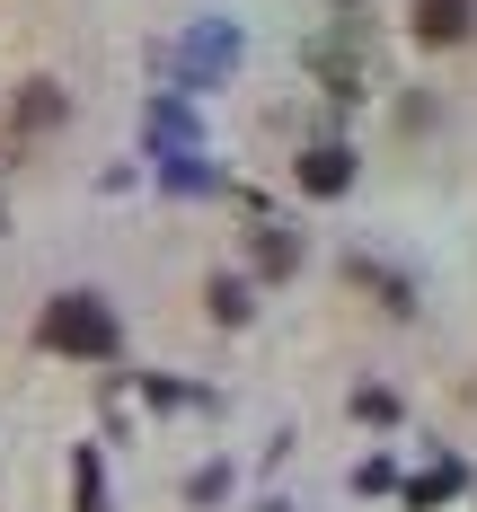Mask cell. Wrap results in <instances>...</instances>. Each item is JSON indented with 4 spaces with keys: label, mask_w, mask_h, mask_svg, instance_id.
<instances>
[{
    "label": "cell",
    "mask_w": 477,
    "mask_h": 512,
    "mask_svg": "<svg viewBox=\"0 0 477 512\" xmlns=\"http://www.w3.org/2000/svg\"><path fill=\"white\" fill-rule=\"evenodd\" d=\"M45 345L53 354H80V362H106L124 345V327H115V309H106L98 292H62V301L45 309Z\"/></svg>",
    "instance_id": "1"
},
{
    "label": "cell",
    "mask_w": 477,
    "mask_h": 512,
    "mask_svg": "<svg viewBox=\"0 0 477 512\" xmlns=\"http://www.w3.org/2000/svg\"><path fill=\"white\" fill-rule=\"evenodd\" d=\"M407 27H416V45H469L477 0H416V9H407Z\"/></svg>",
    "instance_id": "2"
},
{
    "label": "cell",
    "mask_w": 477,
    "mask_h": 512,
    "mask_svg": "<svg viewBox=\"0 0 477 512\" xmlns=\"http://www.w3.org/2000/svg\"><path fill=\"white\" fill-rule=\"evenodd\" d=\"M301 186L310 195H345L354 186V159L336 151V142H318V151H301Z\"/></svg>",
    "instance_id": "3"
},
{
    "label": "cell",
    "mask_w": 477,
    "mask_h": 512,
    "mask_svg": "<svg viewBox=\"0 0 477 512\" xmlns=\"http://www.w3.org/2000/svg\"><path fill=\"white\" fill-rule=\"evenodd\" d=\"M257 265H265V274H292V265H301L292 230H257Z\"/></svg>",
    "instance_id": "4"
},
{
    "label": "cell",
    "mask_w": 477,
    "mask_h": 512,
    "mask_svg": "<svg viewBox=\"0 0 477 512\" xmlns=\"http://www.w3.org/2000/svg\"><path fill=\"white\" fill-rule=\"evenodd\" d=\"M212 318L239 327V318H248V283H212Z\"/></svg>",
    "instance_id": "5"
},
{
    "label": "cell",
    "mask_w": 477,
    "mask_h": 512,
    "mask_svg": "<svg viewBox=\"0 0 477 512\" xmlns=\"http://www.w3.org/2000/svg\"><path fill=\"white\" fill-rule=\"evenodd\" d=\"M71 468H80V512H106V495H98V460L80 451V460H71Z\"/></svg>",
    "instance_id": "6"
}]
</instances>
